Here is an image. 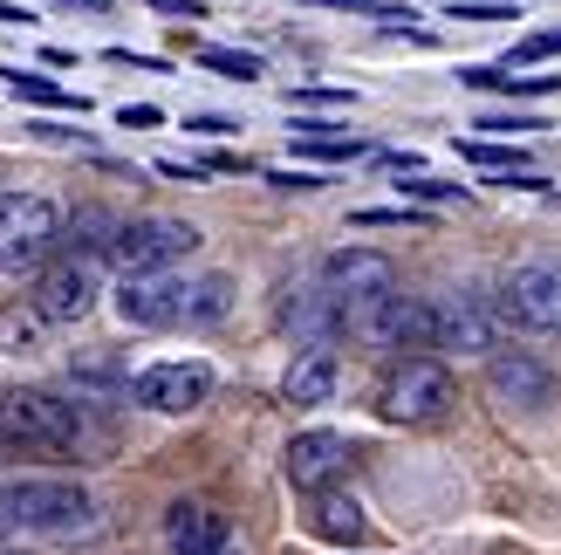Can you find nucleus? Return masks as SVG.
<instances>
[{"label": "nucleus", "mask_w": 561, "mask_h": 555, "mask_svg": "<svg viewBox=\"0 0 561 555\" xmlns=\"http://www.w3.org/2000/svg\"><path fill=\"white\" fill-rule=\"evenodd\" d=\"M42 453L103 466L117 453V426L82 392H0V466L42 460Z\"/></svg>", "instance_id": "nucleus-1"}, {"label": "nucleus", "mask_w": 561, "mask_h": 555, "mask_svg": "<svg viewBox=\"0 0 561 555\" xmlns=\"http://www.w3.org/2000/svg\"><path fill=\"white\" fill-rule=\"evenodd\" d=\"M0 535H48V542L96 535V494L82 480H48V474L8 480L0 487Z\"/></svg>", "instance_id": "nucleus-2"}, {"label": "nucleus", "mask_w": 561, "mask_h": 555, "mask_svg": "<svg viewBox=\"0 0 561 555\" xmlns=\"http://www.w3.org/2000/svg\"><path fill=\"white\" fill-rule=\"evenodd\" d=\"M55 234H62V213L42 192L0 185V274H35L55 254Z\"/></svg>", "instance_id": "nucleus-3"}, {"label": "nucleus", "mask_w": 561, "mask_h": 555, "mask_svg": "<svg viewBox=\"0 0 561 555\" xmlns=\"http://www.w3.org/2000/svg\"><path fill=\"white\" fill-rule=\"evenodd\" d=\"M377 405H383V419H398V426H438L445 411L459 405V384L438 356H404V364L383 377Z\"/></svg>", "instance_id": "nucleus-4"}, {"label": "nucleus", "mask_w": 561, "mask_h": 555, "mask_svg": "<svg viewBox=\"0 0 561 555\" xmlns=\"http://www.w3.org/2000/svg\"><path fill=\"white\" fill-rule=\"evenodd\" d=\"M343 337L370 343V350H432V302L383 295V302H370V309L343 316Z\"/></svg>", "instance_id": "nucleus-5"}, {"label": "nucleus", "mask_w": 561, "mask_h": 555, "mask_svg": "<svg viewBox=\"0 0 561 555\" xmlns=\"http://www.w3.org/2000/svg\"><path fill=\"white\" fill-rule=\"evenodd\" d=\"M500 343V302L493 295H438L432 302V350H459V356H493Z\"/></svg>", "instance_id": "nucleus-6"}, {"label": "nucleus", "mask_w": 561, "mask_h": 555, "mask_svg": "<svg viewBox=\"0 0 561 555\" xmlns=\"http://www.w3.org/2000/svg\"><path fill=\"white\" fill-rule=\"evenodd\" d=\"M192 247H199V227H185V219H164V213H145V219H124V227H117L110 254H117L124 274H151V268L185 261Z\"/></svg>", "instance_id": "nucleus-7"}, {"label": "nucleus", "mask_w": 561, "mask_h": 555, "mask_svg": "<svg viewBox=\"0 0 561 555\" xmlns=\"http://www.w3.org/2000/svg\"><path fill=\"white\" fill-rule=\"evenodd\" d=\"M96 295H103V268H96V254H62V261H48L42 268V282H35V309H42V322H82L96 309Z\"/></svg>", "instance_id": "nucleus-8"}, {"label": "nucleus", "mask_w": 561, "mask_h": 555, "mask_svg": "<svg viewBox=\"0 0 561 555\" xmlns=\"http://www.w3.org/2000/svg\"><path fill=\"white\" fill-rule=\"evenodd\" d=\"M493 302H500V322H514V329H561V268L527 261L500 282Z\"/></svg>", "instance_id": "nucleus-9"}, {"label": "nucleus", "mask_w": 561, "mask_h": 555, "mask_svg": "<svg viewBox=\"0 0 561 555\" xmlns=\"http://www.w3.org/2000/svg\"><path fill=\"white\" fill-rule=\"evenodd\" d=\"M322 282L350 316V309H370V302L398 295V268H390V254H377V247H343V254H329Z\"/></svg>", "instance_id": "nucleus-10"}, {"label": "nucleus", "mask_w": 561, "mask_h": 555, "mask_svg": "<svg viewBox=\"0 0 561 555\" xmlns=\"http://www.w3.org/2000/svg\"><path fill=\"white\" fill-rule=\"evenodd\" d=\"M206 392H213L206 364H151V371L130 377V405L164 411V419H185L192 405H206Z\"/></svg>", "instance_id": "nucleus-11"}, {"label": "nucleus", "mask_w": 561, "mask_h": 555, "mask_svg": "<svg viewBox=\"0 0 561 555\" xmlns=\"http://www.w3.org/2000/svg\"><path fill=\"white\" fill-rule=\"evenodd\" d=\"M486 392L507 411H541V405H554V377L527 350H493L486 356Z\"/></svg>", "instance_id": "nucleus-12"}, {"label": "nucleus", "mask_w": 561, "mask_h": 555, "mask_svg": "<svg viewBox=\"0 0 561 555\" xmlns=\"http://www.w3.org/2000/svg\"><path fill=\"white\" fill-rule=\"evenodd\" d=\"M117 316H124L130 329H172V322H179V282H172L164 268L124 274V282H117Z\"/></svg>", "instance_id": "nucleus-13"}, {"label": "nucleus", "mask_w": 561, "mask_h": 555, "mask_svg": "<svg viewBox=\"0 0 561 555\" xmlns=\"http://www.w3.org/2000/svg\"><path fill=\"white\" fill-rule=\"evenodd\" d=\"M343 466H350V439L343 432H295V446H288V487L322 494Z\"/></svg>", "instance_id": "nucleus-14"}, {"label": "nucleus", "mask_w": 561, "mask_h": 555, "mask_svg": "<svg viewBox=\"0 0 561 555\" xmlns=\"http://www.w3.org/2000/svg\"><path fill=\"white\" fill-rule=\"evenodd\" d=\"M280 322H288L301 343H335V337H343V302L329 295V282L288 288V302H280Z\"/></svg>", "instance_id": "nucleus-15"}, {"label": "nucleus", "mask_w": 561, "mask_h": 555, "mask_svg": "<svg viewBox=\"0 0 561 555\" xmlns=\"http://www.w3.org/2000/svg\"><path fill=\"white\" fill-rule=\"evenodd\" d=\"M329 392H335V350L308 343L288 364V377H280V398H288V405H329Z\"/></svg>", "instance_id": "nucleus-16"}, {"label": "nucleus", "mask_w": 561, "mask_h": 555, "mask_svg": "<svg viewBox=\"0 0 561 555\" xmlns=\"http://www.w3.org/2000/svg\"><path fill=\"white\" fill-rule=\"evenodd\" d=\"M164 535H172V555H213V548H227V514H213L199 501H179Z\"/></svg>", "instance_id": "nucleus-17"}, {"label": "nucleus", "mask_w": 561, "mask_h": 555, "mask_svg": "<svg viewBox=\"0 0 561 555\" xmlns=\"http://www.w3.org/2000/svg\"><path fill=\"white\" fill-rule=\"evenodd\" d=\"M227 302H233L227 274H199V282H179V322H185V329H206V322L227 316Z\"/></svg>", "instance_id": "nucleus-18"}, {"label": "nucleus", "mask_w": 561, "mask_h": 555, "mask_svg": "<svg viewBox=\"0 0 561 555\" xmlns=\"http://www.w3.org/2000/svg\"><path fill=\"white\" fill-rule=\"evenodd\" d=\"M308 529H316L322 542H363V508L350 501V494H316V508H308Z\"/></svg>", "instance_id": "nucleus-19"}, {"label": "nucleus", "mask_w": 561, "mask_h": 555, "mask_svg": "<svg viewBox=\"0 0 561 555\" xmlns=\"http://www.w3.org/2000/svg\"><path fill=\"white\" fill-rule=\"evenodd\" d=\"M0 82H8L21 103H42V110H76V117L90 110L76 90H62V82H48V76H35V69H0Z\"/></svg>", "instance_id": "nucleus-20"}, {"label": "nucleus", "mask_w": 561, "mask_h": 555, "mask_svg": "<svg viewBox=\"0 0 561 555\" xmlns=\"http://www.w3.org/2000/svg\"><path fill=\"white\" fill-rule=\"evenodd\" d=\"M288 137L308 158H363V137H335V124H295Z\"/></svg>", "instance_id": "nucleus-21"}, {"label": "nucleus", "mask_w": 561, "mask_h": 555, "mask_svg": "<svg viewBox=\"0 0 561 555\" xmlns=\"http://www.w3.org/2000/svg\"><path fill=\"white\" fill-rule=\"evenodd\" d=\"M459 82H472V90H507V97H548L554 76H507V69H466Z\"/></svg>", "instance_id": "nucleus-22"}, {"label": "nucleus", "mask_w": 561, "mask_h": 555, "mask_svg": "<svg viewBox=\"0 0 561 555\" xmlns=\"http://www.w3.org/2000/svg\"><path fill=\"white\" fill-rule=\"evenodd\" d=\"M42 343V309H14V316H0V350H8V356H27V350H35Z\"/></svg>", "instance_id": "nucleus-23"}, {"label": "nucleus", "mask_w": 561, "mask_h": 555, "mask_svg": "<svg viewBox=\"0 0 561 555\" xmlns=\"http://www.w3.org/2000/svg\"><path fill=\"white\" fill-rule=\"evenodd\" d=\"M199 63L213 76H227V82H254L261 76V55H240V48H199Z\"/></svg>", "instance_id": "nucleus-24"}, {"label": "nucleus", "mask_w": 561, "mask_h": 555, "mask_svg": "<svg viewBox=\"0 0 561 555\" xmlns=\"http://www.w3.org/2000/svg\"><path fill=\"white\" fill-rule=\"evenodd\" d=\"M472 165H493V172H527V151L520 145H480V137H472V145H459Z\"/></svg>", "instance_id": "nucleus-25"}, {"label": "nucleus", "mask_w": 561, "mask_h": 555, "mask_svg": "<svg viewBox=\"0 0 561 555\" xmlns=\"http://www.w3.org/2000/svg\"><path fill=\"white\" fill-rule=\"evenodd\" d=\"M404 200H466V185H453V179H404Z\"/></svg>", "instance_id": "nucleus-26"}, {"label": "nucleus", "mask_w": 561, "mask_h": 555, "mask_svg": "<svg viewBox=\"0 0 561 555\" xmlns=\"http://www.w3.org/2000/svg\"><path fill=\"white\" fill-rule=\"evenodd\" d=\"M411 219H425V213H411V206H370V213H356V227H411Z\"/></svg>", "instance_id": "nucleus-27"}, {"label": "nucleus", "mask_w": 561, "mask_h": 555, "mask_svg": "<svg viewBox=\"0 0 561 555\" xmlns=\"http://www.w3.org/2000/svg\"><path fill=\"white\" fill-rule=\"evenodd\" d=\"M117 124H124V131H151V124H164V110H158V103H124Z\"/></svg>", "instance_id": "nucleus-28"}, {"label": "nucleus", "mask_w": 561, "mask_h": 555, "mask_svg": "<svg viewBox=\"0 0 561 555\" xmlns=\"http://www.w3.org/2000/svg\"><path fill=\"white\" fill-rule=\"evenodd\" d=\"M561 48V27L554 35H527V42H514V63H541V55H554Z\"/></svg>", "instance_id": "nucleus-29"}, {"label": "nucleus", "mask_w": 561, "mask_h": 555, "mask_svg": "<svg viewBox=\"0 0 561 555\" xmlns=\"http://www.w3.org/2000/svg\"><path fill=\"white\" fill-rule=\"evenodd\" d=\"M280 192H316V172H274Z\"/></svg>", "instance_id": "nucleus-30"}, {"label": "nucleus", "mask_w": 561, "mask_h": 555, "mask_svg": "<svg viewBox=\"0 0 561 555\" xmlns=\"http://www.w3.org/2000/svg\"><path fill=\"white\" fill-rule=\"evenodd\" d=\"M185 131H206V137H227V131H240V124H233V117H192Z\"/></svg>", "instance_id": "nucleus-31"}, {"label": "nucleus", "mask_w": 561, "mask_h": 555, "mask_svg": "<svg viewBox=\"0 0 561 555\" xmlns=\"http://www.w3.org/2000/svg\"><path fill=\"white\" fill-rule=\"evenodd\" d=\"M288 103H350V90H295Z\"/></svg>", "instance_id": "nucleus-32"}, {"label": "nucleus", "mask_w": 561, "mask_h": 555, "mask_svg": "<svg viewBox=\"0 0 561 555\" xmlns=\"http://www.w3.org/2000/svg\"><path fill=\"white\" fill-rule=\"evenodd\" d=\"M480 131H541L535 117H480Z\"/></svg>", "instance_id": "nucleus-33"}, {"label": "nucleus", "mask_w": 561, "mask_h": 555, "mask_svg": "<svg viewBox=\"0 0 561 555\" xmlns=\"http://www.w3.org/2000/svg\"><path fill=\"white\" fill-rule=\"evenodd\" d=\"M21 21H35L27 8H8V0H0V27H21Z\"/></svg>", "instance_id": "nucleus-34"}, {"label": "nucleus", "mask_w": 561, "mask_h": 555, "mask_svg": "<svg viewBox=\"0 0 561 555\" xmlns=\"http://www.w3.org/2000/svg\"><path fill=\"white\" fill-rule=\"evenodd\" d=\"M164 14H199V0H158Z\"/></svg>", "instance_id": "nucleus-35"}, {"label": "nucleus", "mask_w": 561, "mask_h": 555, "mask_svg": "<svg viewBox=\"0 0 561 555\" xmlns=\"http://www.w3.org/2000/svg\"><path fill=\"white\" fill-rule=\"evenodd\" d=\"M62 8H90V14H103V8H110V0H62Z\"/></svg>", "instance_id": "nucleus-36"}, {"label": "nucleus", "mask_w": 561, "mask_h": 555, "mask_svg": "<svg viewBox=\"0 0 561 555\" xmlns=\"http://www.w3.org/2000/svg\"><path fill=\"white\" fill-rule=\"evenodd\" d=\"M213 555H233V548H213Z\"/></svg>", "instance_id": "nucleus-37"}]
</instances>
